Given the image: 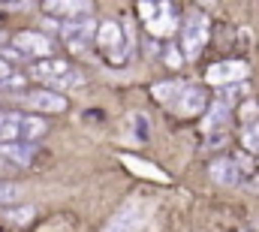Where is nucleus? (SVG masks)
Masks as SVG:
<instances>
[{"instance_id":"nucleus-8","label":"nucleus","mask_w":259,"mask_h":232,"mask_svg":"<svg viewBox=\"0 0 259 232\" xmlns=\"http://www.w3.org/2000/svg\"><path fill=\"white\" fill-rule=\"evenodd\" d=\"M205 103H208V100H205V91H202L199 85H184V91L172 100L169 109L178 118H196L199 112H205Z\"/></svg>"},{"instance_id":"nucleus-16","label":"nucleus","mask_w":259,"mask_h":232,"mask_svg":"<svg viewBox=\"0 0 259 232\" xmlns=\"http://www.w3.org/2000/svg\"><path fill=\"white\" fill-rule=\"evenodd\" d=\"M241 142H244V148H247L250 154H259V121H253V124L244 130V139H241Z\"/></svg>"},{"instance_id":"nucleus-9","label":"nucleus","mask_w":259,"mask_h":232,"mask_svg":"<svg viewBox=\"0 0 259 232\" xmlns=\"http://www.w3.org/2000/svg\"><path fill=\"white\" fill-rule=\"evenodd\" d=\"M205 79L211 85H238L247 79V63L244 60H220V63H211Z\"/></svg>"},{"instance_id":"nucleus-14","label":"nucleus","mask_w":259,"mask_h":232,"mask_svg":"<svg viewBox=\"0 0 259 232\" xmlns=\"http://www.w3.org/2000/svg\"><path fill=\"white\" fill-rule=\"evenodd\" d=\"M46 12H52V15H66V21H72V15L91 12V3H46Z\"/></svg>"},{"instance_id":"nucleus-15","label":"nucleus","mask_w":259,"mask_h":232,"mask_svg":"<svg viewBox=\"0 0 259 232\" xmlns=\"http://www.w3.org/2000/svg\"><path fill=\"white\" fill-rule=\"evenodd\" d=\"M229 112H232V109H229L226 103H220V100H217V103L208 109V118H205V130H220V127L229 121Z\"/></svg>"},{"instance_id":"nucleus-4","label":"nucleus","mask_w":259,"mask_h":232,"mask_svg":"<svg viewBox=\"0 0 259 232\" xmlns=\"http://www.w3.org/2000/svg\"><path fill=\"white\" fill-rule=\"evenodd\" d=\"M12 46H15V55H21V58H36V60L52 58V52H55L52 40H49L46 33H39V30H21V33H15V36H12Z\"/></svg>"},{"instance_id":"nucleus-1","label":"nucleus","mask_w":259,"mask_h":232,"mask_svg":"<svg viewBox=\"0 0 259 232\" xmlns=\"http://www.w3.org/2000/svg\"><path fill=\"white\" fill-rule=\"evenodd\" d=\"M46 133H49V124L42 118L0 112V142H36Z\"/></svg>"},{"instance_id":"nucleus-12","label":"nucleus","mask_w":259,"mask_h":232,"mask_svg":"<svg viewBox=\"0 0 259 232\" xmlns=\"http://www.w3.org/2000/svg\"><path fill=\"white\" fill-rule=\"evenodd\" d=\"M145 223V211H142V205L139 202H130L127 208L106 226V232H136L139 226Z\"/></svg>"},{"instance_id":"nucleus-20","label":"nucleus","mask_w":259,"mask_h":232,"mask_svg":"<svg viewBox=\"0 0 259 232\" xmlns=\"http://www.w3.org/2000/svg\"><path fill=\"white\" fill-rule=\"evenodd\" d=\"M6 43H9V36H6V33H0V49H3Z\"/></svg>"},{"instance_id":"nucleus-11","label":"nucleus","mask_w":259,"mask_h":232,"mask_svg":"<svg viewBox=\"0 0 259 232\" xmlns=\"http://www.w3.org/2000/svg\"><path fill=\"white\" fill-rule=\"evenodd\" d=\"M33 157H36L33 142H0V160H6L9 166H30Z\"/></svg>"},{"instance_id":"nucleus-17","label":"nucleus","mask_w":259,"mask_h":232,"mask_svg":"<svg viewBox=\"0 0 259 232\" xmlns=\"http://www.w3.org/2000/svg\"><path fill=\"white\" fill-rule=\"evenodd\" d=\"M6 220H9V223H30V220H33V208H30V205H24V208H9V211H6Z\"/></svg>"},{"instance_id":"nucleus-6","label":"nucleus","mask_w":259,"mask_h":232,"mask_svg":"<svg viewBox=\"0 0 259 232\" xmlns=\"http://www.w3.org/2000/svg\"><path fill=\"white\" fill-rule=\"evenodd\" d=\"M61 40L66 43V49L81 52L94 36H97V24L91 18H72V21H61Z\"/></svg>"},{"instance_id":"nucleus-13","label":"nucleus","mask_w":259,"mask_h":232,"mask_svg":"<svg viewBox=\"0 0 259 232\" xmlns=\"http://www.w3.org/2000/svg\"><path fill=\"white\" fill-rule=\"evenodd\" d=\"M184 85H187V82H178V79H172V82H160V85H154V100L163 103V106H172V100L184 91Z\"/></svg>"},{"instance_id":"nucleus-18","label":"nucleus","mask_w":259,"mask_h":232,"mask_svg":"<svg viewBox=\"0 0 259 232\" xmlns=\"http://www.w3.org/2000/svg\"><path fill=\"white\" fill-rule=\"evenodd\" d=\"M133 124H136L139 142H148V121H145V115H133Z\"/></svg>"},{"instance_id":"nucleus-7","label":"nucleus","mask_w":259,"mask_h":232,"mask_svg":"<svg viewBox=\"0 0 259 232\" xmlns=\"http://www.w3.org/2000/svg\"><path fill=\"white\" fill-rule=\"evenodd\" d=\"M97 46L103 49V55L112 63L124 60V30H121V24L118 21H103L97 27Z\"/></svg>"},{"instance_id":"nucleus-2","label":"nucleus","mask_w":259,"mask_h":232,"mask_svg":"<svg viewBox=\"0 0 259 232\" xmlns=\"http://www.w3.org/2000/svg\"><path fill=\"white\" fill-rule=\"evenodd\" d=\"M30 75L42 85H49V91L61 94V91H69L75 85H81V75L61 58H46V60H36L30 66Z\"/></svg>"},{"instance_id":"nucleus-5","label":"nucleus","mask_w":259,"mask_h":232,"mask_svg":"<svg viewBox=\"0 0 259 232\" xmlns=\"http://www.w3.org/2000/svg\"><path fill=\"white\" fill-rule=\"evenodd\" d=\"M15 100L24 106V109H33V112H46V115H55V112H64L66 109V97L64 94H55V91H18Z\"/></svg>"},{"instance_id":"nucleus-3","label":"nucleus","mask_w":259,"mask_h":232,"mask_svg":"<svg viewBox=\"0 0 259 232\" xmlns=\"http://www.w3.org/2000/svg\"><path fill=\"white\" fill-rule=\"evenodd\" d=\"M208 18L205 15H199L193 12L187 21H184V27H181V52H184V58H199L202 55V49H205V43H208Z\"/></svg>"},{"instance_id":"nucleus-10","label":"nucleus","mask_w":259,"mask_h":232,"mask_svg":"<svg viewBox=\"0 0 259 232\" xmlns=\"http://www.w3.org/2000/svg\"><path fill=\"white\" fill-rule=\"evenodd\" d=\"M208 172H211V178H214V184H220V187H238V184L244 181L241 163H238V160H229V157L214 160Z\"/></svg>"},{"instance_id":"nucleus-21","label":"nucleus","mask_w":259,"mask_h":232,"mask_svg":"<svg viewBox=\"0 0 259 232\" xmlns=\"http://www.w3.org/2000/svg\"><path fill=\"white\" fill-rule=\"evenodd\" d=\"M6 169H9V163H6V160H0V172H6Z\"/></svg>"},{"instance_id":"nucleus-19","label":"nucleus","mask_w":259,"mask_h":232,"mask_svg":"<svg viewBox=\"0 0 259 232\" xmlns=\"http://www.w3.org/2000/svg\"><path fill=\"white\" fill-rule=\"evenodd\" d=\"M6 75H12V66H9L6 60L0 58V79H6Z\"/></svg>"}]
</instances>
